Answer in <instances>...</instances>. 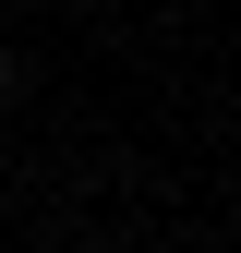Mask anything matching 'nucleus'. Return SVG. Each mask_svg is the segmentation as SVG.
<instances>
[{
	"label": "nucleus",
	"instance_id": "1",
	"mask_svg": "<svg viewBox=\"0 0 241 253\" xmlns=\"http://www.w3.org/2000/svg\"><path fill=\"white\" fill-rule=\"evenodd\" d=\"M12 97H24V60H12V48H0V109H12Z\"/></svg>",
	"mask_w": 241,
	"mask_h": 253
}]
</instances>
